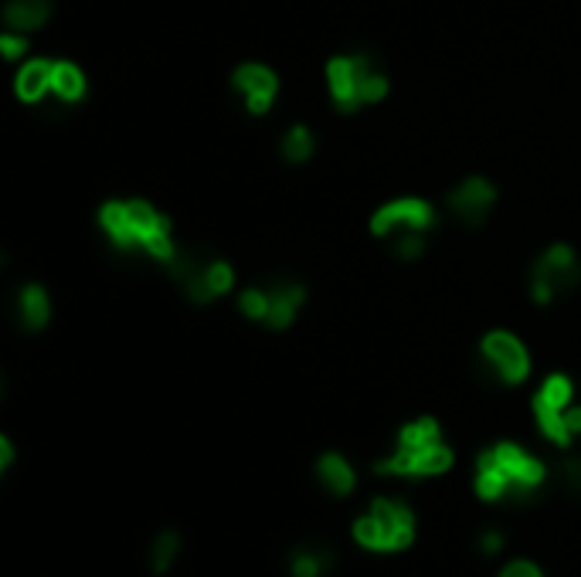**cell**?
I'll list each match as a JSON object with an SVG mask.
<instances>
[{
  "label": "cell",
  "mask_w": 581,
  "mask_h": 577,
  "mask_svg": "<svg viewBox=\"0 0 581 577\" xmlns=\"http://www.w3.org/2000/svg\"><path fill=\"white\" fill-rule=\"evenodd\" d=\"M330 571V554L316 547H299L289 554V574L293 577H323Z\"/></svg>",
  "instance_id": "cell-20"
},
{
  "label": "cell",
  "mask_w": 581,
  "mask_h": 577,
  "mask_svg": "<svg viewBox=\"0 0 581 577\" xmlns=\"http://www.w3.org/2000/svg\"><path fill=\"white\" fill-rule=\"evenodd\" d=\"M480 550H483V554H500V550H503V533L490 530V533H486V537L480 540Z\"/></svg>",
  "instance_id": "cell-26"
},
{
  "label": "cell",
  "mask_w": 581,
  "mask_h": 577,
  "mask_svg": "<svg viewBox=\"0 0 581 577\" xmlns=\"http://www.w3.org/2000/svg\"><path fill=\"white\" fill-rule=\"evenodd\" d=\"M89 96V75L72 58H55V72H51V99L62 106H79Z\"/></svg>",
  "instance_id": "cell-16"
},
{
  "label": "cell",
  "mask_w": 581,
  "mask_h": 577,
  "mask_svg": "<svg viewBox=\"0 0 581 577\" xmlns=\"http://www.w3.org/2000/svg\"><path fill=\"white\" fill-rule=\"evenodd\" d=\"M14 316L17 326L28 333H41L48 330L51 323V296L41 282H24L14 292Z\"/></svg>",
  "instance_id": "cell-15"
},
{
  "label": "cell",
  "mask_w": 581,
  "mask_h": 577,
  "mask_svg": "<svg viewBox=\"0 0 581 577\" xmlns=\"http://www.w3.org/2000/svg\"><path fill=\"white\" fill-rule=\"evenodd\" d=\"M323 82H327V96L337 113H361L364 106H378L388 99L391 79L381 72L378 58L367 51H340L330 55L323 65Z\"/></svg>",
  "instance_id": "cell-5"
},
{
  "label": "cell",
  "mask_w": 581,
  "mask_h": 577,
  "mask_svg": "<svg viewBox=\"0 0 581 577\" xmlns=\"http://www.w3.org/2000/svg\"><path fill=\"white\" fill-rule=\"evenodd\" d=\"M96 228L109 241V248L126 255L140 252L150 262L164 265V269H170L184 252V245L174 235V221L147 197H109V201H102L96 211Z\"/></svg>",
  "instance_id": "cell-1"
},
{
  "label": "cell",
  "mask_w": 581,
  "mask_h": 577,
  "mask_svg": "<svg viewBox=\"0 0 581 577\" xmlns=\"http://www.w3.org/2000/svg\"><path fill=\"white\" fill-rule=\"evenodd\" d=\"M480 360L490 367V374L507 387H520L534 370V357H531V350H527V343L520 340L514 330H503V326L486 330L480 337Z\"/></svg>",
  "instance_id": "cell-10"
},
{
  "label": "cell",
  "mask_w": 581,
  "mask_h": 577,
  "mask_svg": "<svg viewBox=\"0 0 581 577\" xmlns=\"http://www.w3.org/2000/svg\"><path fill=\"white\" fill-rule=\"evenodd\" d=\"M279 157L286 163H293V167L310 163L316 157V133L306 123H293L283 136H279Z\"/></svg>",
  "instance_id": "cell-19"
},
{
  "label": "cell",
  "mask_w": 581,
  "mask_h": 577,
  "mask_svg": "<svg viewBox=\"0 0 581 577\" xmlns=\"http://www.w3.org/2000/svg\"><path fill=\"white\" fill-rule=\"evenodd\" d=\"M452 462H456V452L442 438V425L425 415L401 425L395 449H391L388 459L374 465V472L378 476H401V479H432V476H446Z\"/></svg>",
  "instance_id": "cell-3"
},
{
  "label": "cell",
  "mask_w": 581,
  "mask_h": 577,
  "mask_svg": "<svg viewBox=\"0 0 581 577\" xmlns=\"http://www.w3.org/2000/svg\"><path fill=\"white\" fill-rule=\"evenodd\" d=\"M575 404H578V387L561 370L544 377L531 398L537 432H541V438H548L551 445H558V449H571V442H575V435L568 428V415Z\"/></svg>",
  "instance_id": "cell-9"
},
{
  "label": "cell",
  "mask_w": 581,
  "mask_h": 577,
  "mask_svg": "<svg viewBox=\"0 0 581 577\" xmlns=\"http://www.w3.org/2000/svg\"><path fill=\"white\" fill-rule=\"evenodd\" d=\"M51 14H55V4L51 0H4V28L7 31H41L48 28Z\"/></svg>",
  "instance_id": "cell-17"
},
{
  "label": "cell",
  "mask_w": 581,
  "mask_h": 577,
  "mask_svg": "<svg viewBox=\"0 0 581 577\" xmlns=\"http://www.w3.org/2000/svg\"><path fill=\"white\" fill-rule=\"evenodd\" d=\"M565 479H568L571 489H578V493H581V459H568L565 462Z\"/></svg>",
  "instance_id": "cell-27"
},
{
  "label": "cell",
  "mask_w": 581,
  "mask_h": 577,
  "mask_svg": "<svg viewBox=\"0 0 581 577\" xmlns=\"http://www.w3.org/2000/svg\"><path fill=\"white\" fill-rule=\"evenodd\" d=\"M177 550H181V537H177L174 530H164L157 540H153V550H150V567L153 571H167L170 564H174Z\"/></svg>",
  "instance_id": "cell-22"
},
{
  "label": "cell",
  "mask_w": 581,
  "mask_h": 577,
  "mask_svg": "<svg viewBox=\"0 0 581 577\" xmlns=\"http://www.w3.org/2000/svg\"><path fill=\"white\" fill-rule=\"evenodd\" d=\"M266 289H269V309H266L262 326L272 333H283L296 323V316L303 313L310 292H306L303 282H289V279L272 282V286H266Z\"/></svg>",
  "instance_id": "cell-13"
},
{
  "label": "cell",
  "mask_w": 581,
  "mask_h": 577,
  "mask_svg": "<svg viewBox=\"0 0 581 577\" xmlns=\"http://www.w3.org/2000/svg\"><path fill=\"white\" fill-rule=\"evenodd\" d=\"M228 85H232L235 99L245 106V113L262 119L272 113L279 99V72L266 62H238L228 75Z\"/></svg>",
  "instance_id": "cell-11"
},
{
  "label": "cell",
  "mask_w": 581,
  "mask_h": 577,
  "mask_svg": "<svg viewBox=\"0 0 581 577\" xmlns=\"http://www.w3.org/2000/svg\"><path fill=\"white\" fill-rule=\"evenodd\" d=\"M435 225H439V211L429 197L418 194L391 197L381 208H374L371 221H367L371 235L378 241H388L391 255L401 258V262H415V258L425 255Z\"/></svg>",
  "instance_id": "cell-4"
},
{
  "label": "cell",
  "mask_w": 581,
  "mask_h": 577,
  "mask_svg": "<svg viewBox=\"0 0 581 577\" xmlns=\"http://www.w3.org/2000/svg\"><path fill=\"white\" fill-rule=\"evenodd\" d=\"M548 479V469L517 442H497L480 452L476 459V496L483 503H517V499H531Z\"/></svg>",
  "instance_id": "cell-2"
},
{
  "label": "cell",
  "mask_w": 581,
  "mask_h": 577,
  "mask_svg": "<svg viewBox=\"0 0 581 577\" xmlns=\"http://www.w3.org/2000/svg\"><path fill=\"white\" fill-rule=\"evenodd\" d=\"M581 286V258L568 241H554L534 258L527 275V292L537 306H551Z\"/></svg>",
  "instance_id": "cell-8"
},
{
  "label": "cell",
  "mask_w": 581,
  "mask_h": 577,
  "mask_svg": "<svg viewBox=\"0 0 581 577\" xmlns=\"http://www.w3.org/2000/svg\"><path fill=\"white\" fill-rule=\"evenodd\" d=\"M316 479H320V486L333 496H350L357 486L354 465H350L340 452H327L316 459Z\"/></svg>",
  "instance_id": "cell-18"
},
{
  "label": "cell",
  "mask_w": 581,
  "mask_h": 577,
  "mask_svg": "<svg viewBox=\"0 0 581 577\" xmlns=\"http://www.w3.org/2000/svg\"><path fill=\"white\" fill-rule=\"evenodd\" d=\"M170 279L184 292L187 303L194 306H211L215 299H225L235 292V265L218 255H201L194 248H184L181 258L170 265Z\"/></svg>",
  "instance_id": "cell-6"
},
{
  "label": "cell",
  "mask_w": 581,
  "mask_h": 577,
  "mask_svg": "<svg viewBox=\"0 0 581 577\" xmlns=\"http://www.w3.org/2000/svg\"><path fill=\"white\" fill-rule=\"evenodd\" d=\"M354 540L374 554H398L415 540V513L401 499H374L371 510L354 520Z\"/></svg>",
  "instance_id": "cell-7"
},
{
  "label": "cell",
  "mask_w": 581,
  "mask_h": 577,
  "mask_svg": "<svg viewBox=\"0 0 581 577\" xmlns=\"http://www.w3.org/2000/svg\"><path fill=\"white\" fill-rule=\"evenodd\" d=\"M235 309L249 323H262V320H266V309H269V289L266 286H245V289H238Z\"/></svg>",
  "instance_id": "cell-21"
},
{
  "label": "cell",
  "mask_w": 581,
  "mask_h": 577,
  "mask_svg": "<svg viewBox=\"0 0 581 577\" xmlns=\"http://www.w3.org/2000/svg\"><path fill=\"white\" fill-rule=\"evenodd\" d=\"M31 55V38L21 31H4L0 34V58L11 65H21Z\"/></svg>",
  "instance_id": "cell-23"
},
{
  "label": "cell",
  "mask_w": 581,
  "mask_h": 577,
  "mask_svg": "<svg viewBox=\"0 0 581 577\" xmlns=\"http://www.w3.org/2000/svg\"><path fill=\"white\" fill-rule=\"evenodd\" d=\"M497 184L483 174H473V177H463L456 187L446 194V208L459 225L466 228H480L490 211L497 208Z\"/></svg>",
  "instance_id": "cell-12"
},
{
  "label": "cell",
  "mask_w": 581,
  "mask_h": 577,
  "mask_svg": "<svg viewBox=\"0 0 581 577\" xmlns=\"http://www.w3.org/2000/svg\"><path fill=\"white\" fill-rule=\"evenodd\" d=\"M500 577H544V574L537 571V564H531V561H510L500 571Z\"/></svg>",
  "instance_id": "cell-24"
},
{
  "label": "cell",
  "mask_w": 581,
  "mask_h": 577,
  "mask_svg": "<svg viewBox=\"0 0 581 577\" xmlns=\"http://www.w3.org/2000/svg\"><path fill=\"white\" fill-rule=\"evenodd\" d=\"M51 72H55V58L28 55L14 72V99L21 106H41L51 99Z\"/></svg>",
  "instance_id": "cell-14"
},
{
  "label": "cell",
  "mask_w": 581,
  "mask_h": 577,
  "mask_svg": "<svg viewBox=\"0 0 581 577\" xmlns=\"http://www.w3.org/2000/svg\"><path fill=\"white\" fill-rule=\"evenodd\" d=\"M14 465V442L7 435H0V472H7Z\"/></svg>",
  "instance_id": "cell-25"
}]
</instances>
